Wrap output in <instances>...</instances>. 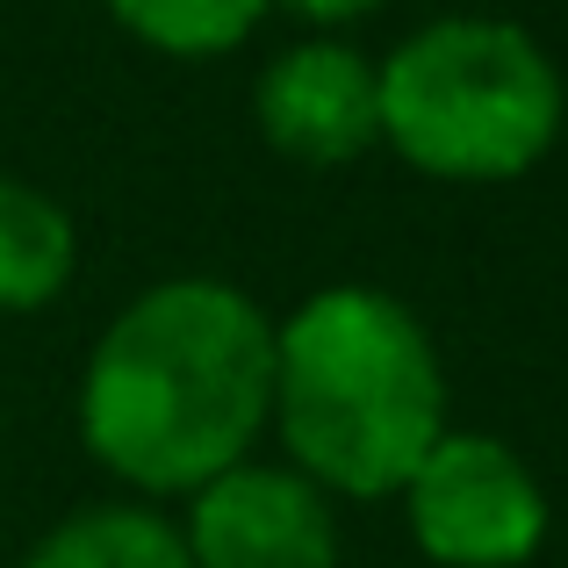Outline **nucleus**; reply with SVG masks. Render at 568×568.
Wrapping results in <instances>:
<instances>
[{
    "instance_id": "obj_7",
    "label": "nucleus",
    "mask_w": 568,
    "mask_h": 568,
    "mask_svg": "<svg viewBox=\"0 0 568 568\" xmlns=\"http://www.w3.org/2000/svg\"><path fill=\"white\" fill-rule=\"evenodd\" d=\"M72 281V223L51 194L0 173V310H43Z\"/></svg>"
},
{
    "instance_id": "obj_4",
    "label": "nucleus",
    "mask_w": 568,
    "mask_h": 568,
    "mask_svg": "<svg viewBox=\"0 0 568 568\" xmlns=\"http://www.w3.org/2000/svg\"><path fill=\"white\" fill-rule=\"evenodd\" d=\"M410 532L439 568H518L547 540V497L504 439L439 432L403 483Z\"/></svg>"
},
{
    "instance_id": "obj_9",
    "label": "nucleus",
    "mask_w": 568,
    "mask_h": 568,
    "mask_svg": "<svg viewBox=\"0 0 568 568\" xmlns=\"http://www.w3.org/2000/svg\"><path fill=\"white\" fill-rule=\"evenodd\" d=\"M274 0H109V14L144 37L152 51H173V58H216L231 43H245L260 29V14Z\"/></svg>"
},
{
    "instance_id": "obj_5",
    "label": "nucleus",
    "mask_w": 568,
    "mask_h": 568,
    "mask_svg": "<svg viewBox=\"0 0 568 568\" xmlns=\"http://www.w3.org/2000/svg\"><path fill=\"white\" fill-rule=\"evenodd\" d=\"M181 547L194 568H332L338 526L310 475L237 460L194 489Z\"/></svg>"
},
{
    "instance_id": "obj_10",
    "label": "nucleus",
    "mask_w": 568,
    "mask_h": 568,
    "mask_svg": "<svg viewBox=\"0 0 568 568\" xmlns=\"http://www.w3.org/2000/svg\"><path fill=\"white\" fill-rule=\"evenodd\" d=\"M295 14H310V22H361V14H375L382 0H288Z\"/></svg>"
},
{
    "instance_id": "obj_1",
    "label": "nucleus",
    "mask_w": 568,
    "mask_h": 568,
    "mask_svg": "<svg viewBox=\"0 0 568 568\" xmlns=\"http://www.w3.org/2000/svg\"><path fill=\"white\" fill-rule=\"evenodd\" d=\"M274 417V324L231 281H159L101 332L80 439L152 497H194Z\"/></svg>"
},
{
    "instance_id": "obj_6",
    "label": "nucleus",
    "mask_w": 568,
    "mask_h": 568,
    "mask_svg": "<svg viewBox=\"0 0 568 568\" xmlns=\"http://www.w3.org/2000/svg\"><path fill=\"white\" fill-rule=\"evenodd\" d=\"M260 130L303 166H346L382 144L375 65L353 43H295L260 72Z\"/></svg>"
},
{
    "instance_id": "obj_8",
    "label": "nucleus",
    "mask_w": 568,
    "mask_h": 568,
    "mask_svg": "<svg viewBox=\"0 0 568 568\" xmlns=\"http://www.w3.org/2000/svg\"><path fill=\"white\" fill-rule=\"evenodd\" d=\"M22 568H194L181 547V526L138 504H101L51 532Z\"/></svg>"
},
{
    "instance_id": "obj_3",
    "label": "nucleus",
    "mask_w": 568,
    "mask_h": 568,
    "mask_svg": "<svg viewBox=\"0 0 568 568\" xmlns=\"http://www.w3.org/2000/svg\"><path fill=\"white\" fill-rule=\"evenodd\" d=\"M382 138L439 181H511L561 138V72L518 22L454 14L375 65Z\"/></svg>"
},
{
    "instance_id": "obj_2",
    "label": "nucleus",
    "mask_w": 568,
    "mask_h": 568,
    "mask_svg": "<svg viewBox=\"0 0 568 568\" xmlns=\"http://www.w3.org/2000/svg\"><path fill=\"white\" fill-rule=\"evenodd\" d=\"M274 425L317 489H403L446 432V375L425 324L382 288H317L274 332Z\"/></svg>"
}]
</instances>
